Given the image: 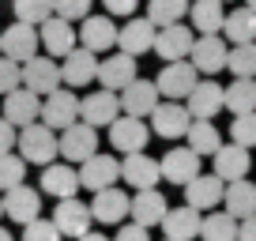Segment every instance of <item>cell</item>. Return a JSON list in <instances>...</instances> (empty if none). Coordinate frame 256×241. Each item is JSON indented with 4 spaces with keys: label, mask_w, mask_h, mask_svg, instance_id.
<instances>
[{
    "label": "cell",
    "mask_w": 256,
    "mask_h": 241,
    "mask_svg": "<svg viewBox=\"0 0 256 241\" xmlns=\"http://www.w3.org/2000/svg\"><path fill=\"white\" fill-rule=\"evenodd\" d=\"M226 42L241 46V42H256V12L248 4H238L234 12H226V23H222Z\"/></svg>",
    "instance_id": "33"
},
{
    "label": "cell",
    "mask_w": 256,
    "mask_h": 241,
    "mask_svg": "<svg viewBox=\"0 0 256 241\" xmlns=\"http://www.w3.org/2000/svg\"><path fill=\"white\" fill-rule=\"evenodd\" d=\"M184 140H188V147L200 154V158L204 154H215L218 147H222V136H218V128L211 124V120H192V128H188Z\"/></svg>",
    "instance_id": "37"
},
{
    "label": "cell",
    "mask_w": 256,
    "mask_h": 241,
    "mask_svg": "<svg viewBox=\"0 0 256 241\" xmlns=\"http://www.w3.org/2000/svg\"><path fill=\"white\" fill-rule=\"evenodd\" d=\"M120 177V162L113 158V154H90L87 162H80V185L90 188V192H102V188L117 185Z\"/></svg>",
    "instance_id": "15"
},
{
    "label": "cell",
    "mask_w": 256,
    "mask_h": 241,
    "mask_svg": "<svg viewBox=\"0 0 256 241\" xmlns=\"http://www.w3.org/2000/svg\"><path fill=\"white\" fill-rule=\"evenodd\" d=\"M120 117V94L117 90H90L87 98H80V120L102 128V124H113Z\"/></svg>",
    "instance_id": "11"
},
{
    "label": "cell",
    "mask_w": 256,
    "mask_h": 241,
    "mask_svg": "<svg viewBox=\"0 0 256 241\" xmlns=\"http://www.w3.org/2000/svg\"><path fill=\"white\" fill-rule=\"evenodd\" d=\"M162 102L158 87H154V80H132L124 90H120V113H128V117H151L154 106Z\"/></svg>",
    "instance_id": "14"
},
{
    "label": "cell",
    "mask_w": 256,
    "mask_h": 241,
    "mask_svg": "<svg viewBox=\"0 0 256 241\" xmlns=\"http://www.w3.org/2000/svg\"><path fill=\"white\" fill-rule=\"evenodd\" d=\"M42 120H46L53 132H64L68 124L80 120V98H76L72 90H60V87H56L53 94L42 98Z\"/></svg>",
    "instance_id": "8"
},
{
    "label": "cell",
    "mask_w": 256,
    "mask_h": 241,
    "mask_svg": "<svg viewBox=\"0 0 256 241\" xmlns=\"http://www.w3.org/2000/svg\"><path fill=\"white\" fill-rule=\"evenodd\" d=\"M113 241H151V230L140 226V222H128V226H120V230H117V238H113Z\"/></svg>",
    "instance_id": "46"
},
{
    "label": "cell",
    "mask_w": 256,
    "mask_h": 241,
    "mask_svg": "<svg viewBox=\"0 0 256 241\" xmlns=\"http://www.w3.org/2000/svg\"><path fill=\"white\" fill-rule=\"evenodd\" d=\"M16 147H19V154H23L26 162H34V166H49V162L60 154V140H56V132L49 128L46 120H34L26 128H19Z\"/></svg>",
    "instance_id": "1"
},
{
    "label": "cell",
    "mask_w": 256,
    "mask_h": 241,
    "mask_svg": "<svg viewBox=\"0 0 256 241\" xmlns=\"http://www.w3.org/2000/svg\"><path fill=\"white\" fill-rule=\"evenodd\" d=\"M147 140H151V128H147L144 117H128V113H120V117L110 124V144H113V151H120V154L147 151Z\"/></svg>",
    "instance_id": "5"
},
{
    "label": "cell",
    "mask_w": 256,
    "mask_h": 241,
    "mask_svg": "<svg viewBox=\"0 0 256 241\" xmlns=\"http://www.w3.org/2000/svg\"><path fill=\"white\" fill-rule=\"evenodd\" d=\"M4 117H8L16 128L34 124V120L42 117V94H34V90H26V87H16L12 94H4Z\"/></svg>",
    "instance_id": "25"
},
{
    "label": "cell",
    "mask_w": 256,
    "mask_h": 241,
    "mask_svg": "<svg viewBox=\"0 0 256 241\" xmlns=\"http://www.w3.org/2000/svg\"><path fill=\"white\" fill-rule=\"evenodd\" d=\"M56 140H60V154L68 162H87L90 154L98 151V128H94V124H87V120L68 124Z\"/></svg>",
    "instance_id": "7"
},
{
    "label": "cell",
    "mask_w": 256,
    "mask_h": 241,
    "mask_svg": "<svg viewBox=\"0 0 256 241\" xmlns=\"http://www.w3.org/2000/svg\"><path fill=\"white\" fill-rule=\"evenodd\" d=\"M230 136L241 147H256V113H241L230 120Z\"/></svg>",
    "instance_id": "41"
},
{
    "label": "cell",
    "mask_w": 256,
    "mask_h": 241,
    "mask_svg": "<svg viewBox=\"0 0 256 241\" xmlns=\"http://www.w3.org/2000/svg\"><path fill=\"white\" fill-rule=\"evenodd\" d=\"M166 241H170V238H166Z\"/></svg>",
    "instance_id": "55"
},
{
    "label": "cell",
    "mask_w": 256,
    "mask_h": 241,
    "mask_svg": "<svg viewBox=\"0 0 256 241\" xmlns=\"http://www.w3.org/2000/svg\"><path fill=\"white\" fill-rule=\"evenodd\" d=\"M53 222L56 230L64 234V238H83V234H90V222H94V215H90V208L83 200H56V211H53Z\"/></svg>",
    "instance_id": "19"
},
{
    "label": "cell",
    "mask_w": 256,
    "mask_h": 241,
    "mask_svg": "<svg viewBox=\"0 0 256 241\" xmlns=\"http://www.w3.org/2000/svg\"><path fill=\"white\" fill-rule=\"evenodd\" d=\"M0 241H16V238H12V234L4 230V226H0Z\"/></svg>",
    "instance_id": "50"
},
{
    "label": "cell",
    "mask_w": 256,
    "mask_h": 241,
    "mask_svg": "<svg viewBox=\"0 0 256 241\" xmlns=\"http://www.w3.org/2000/svg\"><path fill=\"white\" fill-rule=\"evenodd\" d=\"M120 181H128L132 188H154L162 181L158 158H151L147 151H132L120 158Z\"/></svg>",
    "instance_id": "13"
},
{
    "label": "cell",
    "mask_w": 256,
    "mask_h": 241,
    "mask_svg": "<svg viewBox=\"0 0 256 241\" xmlns=\"http://www.w3.org/2000/svg\"><path fill=\"white\" fill-rule=\"evenodd\" d=\"M192 46H196V34H192V26L184 23H174V26H158V34H154V53L162 56V60H188Z\"/></svg>",
    "instance_id": "12"
},
{
    "label": "cell",
    "mask_w": 256,
    "mask_h": 241,
    "mask_svg": "<svg viewBox=\"0 0 256 241\" xmlns=\"http://www.w3.org/2000/svg\"><path fill=\"white\" fill-rule=\"evenodd\" d=\"M196 83H200V72L192 68V60H170V64L158 72L154 87H158V94L170 98V102H184Z\"/></svg>",
    "instance_id": "2"
},
{
    "label": "cell",
    "mask_w": 256,
    "mask_h": 241,
    "mask_svg": "<svg viewBox=\"0 0 256 241\" xmlns=\"http://www.w3.org/2000/svg\"><path fill=\"white\" fill-rule=\"evenodd\" d=\"M12 8H16L19 23H30V26H42L49 16H56L53 0H12Z\"/></svg>",
    "instance_id": "39"
},
{
    "label": "cell",
    "mask_w": 256,
    "mask_h": 241,
    "mask_svg": "<svg viewBox=\"0 0 256 241\" xmlns=\"http://www.w3.org/2000/svg\"><path fill=\"white\" fill-rule=\"evenodd\" d=\"M222 196H226V181L218 174H200L184 185V204L196 211H211L215 204H222Z\"/></svg>",
    "instance_id": "22"
},
{
    "label": "cell",
    "mask_w": 256,
    "mask_h": 241,
    "mask_svg": "<svg viewBox=\"0 0 256 241\" xmlns=\"http://www.w3.org/2000/svg\"><path fill=\"white\" fill-rule=\"evenodd\" d=\"M166 211H170V204H166V196L158 192V188H136V196H132V222H140V226H162V218H166Z\"/></svg>",
    "instance_id": "26"
},
{
    "label": "cell",
    "mask_w": 256,
    "mask_h": 241,
    "mask_svg": "<svg viewBox=\"0 0 256 241\" xmlns=\"http://www.w3.org/2000/svg\"><path fill=\"white\" fill-rule=\"evenodd\" d=\"M188 128H192V113H188L184 102H170V98H162V102L154 106V113H151V132H154V136L181 140V136H188Z\"/></svg>",
    "instance_id": "3"
},
{
    "label": "cell",
    "mask_w": 256,
    "mask_h": 241,
    "mask_svg": "<svg viewBox=\"0 0 256 241\" xmlns=\"http://www.w3.org/2000/svg\"><path fill=\"white\" fill-rule=\"evenodd\" d=\"M222 204H226V211H230L234 218H248V215H256V185L252 181H226V196H222Z\"/></svg>",
    "instance_id": "32"
},
{
    "label": "cell",
    "mask_w": 256,
    "mask_h": 241,
    "mask_svg": "<svg viewBox=\"0 0 256 241\" xmlns=\"http://www.w3.org/2000/svg\"><path fill=\"white\" fill-rule=\"evenodd\" d=\"M200 238L204 241H238V218L230 211H211L200 222Z\"/></svg>",
    "instance_id": "35"
},
{
    "label": "cell",
    "mask_w": 256,
    "mask_h": 241,
    "mask_svg": "<svg viewBox=\"0 0 256 241\" xmlns=\"http://www.w3.org/2000/svg\"><path fill=\"white\" fill-rule=\"evenodd\" d=\"M90 4H94V0H53L56 16L68 19V23H83V19L90 16Z\"/></svg>",
    "instance_id": "44"
},
{
    "label": "cell",
    "mask_w": 256,
    "mask_h": 241,
    "mask_svg": "<svg viewBox=\"0 0 256 241\" xmlns=\"http://www.w3.org/2000/svg\"><path fill=\"white\" fill-rule=\"evenodd\" d=\"M80 46L90 53H106L117 46V23L110 16H87L80 26Z\"/></svg>",
    "instance_id": "28"
},
{
    "label": "cell",
    "mask_w": 256,
    "mask_h": 241,
    "mask_svg": "<svg viewBox=\"0 0 256 241\" xmlns=\"http://www.w3.org/2000/svg\"><path fill=\"white\" fill-rule=\"evenodd\" d=\"M226 110L234 117L241 113H256V80H234L226 87Z\"/></svg>",
    "instance_id": "36"
},
{
    "label": "cell",
    "mask_w": 256,
    "mask_h": 241,
    "mask_svg": "<svg viewBox=\"0 0 256 241\" xmlns=\"http://www.w3.org/2000/svg\"><path fill=\"white\" fill-rule=\"evenodd\" d=\"M226 56H230V46L222 42V34H200L196 46H192V53H188V60L200 76L215 80V72L226 68Z\"/></svg>",
    "instance_id": "4"
},
{
    "label": "cell",
    "mask_w": 256,
    "mask_h": 241,
    "mask_svg": "<svg viewBox=\"0 0 256 241\" xmlns=\"http://www.w3.org/2000/svg\"><path fill=\"white\" fill-rule=\"evenodd\" d=\"M211 162H215V170H211V174H218L222 181H241V177L248 174V166H252L248 147H241V144H230V147L222 144L215 154H211Z\"/></svg>",
    "instance_id": "30"
},
{
    "label": "cell",
    "mask_w": 256,
    "mask_h": 241,
    "mask_svg": "<svg viewBox=\"0 0 256 241\" xmlns=\"http://www.w3.org/2000/svg\"><path fill=\"white\" fill-rule=\"evenodd\" d=\"M23 177H26V158L23 154H0V192H8V188L23 185Z\"/></svg>",
    "instance_id": "40"
},
{
    "label": "cell",
    "mask_w": 256,
    "mask_h": 241,
    "mask_svg": "<svg viewBox=\"0 0 256 241\" xmlns=\"http://www.w3.org/2000/svg\"><path fill=\"white\" fill-rule=\"evenodd\" d=\"M158 166H162V181H170V185H188L192 177H200V154L192 151L188 144L184 147H174V151H166L158 158Z\"/></svg>",
    "instance_id": "10"
},
{
    "label": "cell",
    "mask_w": 256,
    "mask_h": 241,
    "mask_svg": "<svg viewBox=\"0 0 256 241\" xmlns=\"http://www.w3.org/2000/svg\"><path fill=\"white\" fill-rule=\"evenodd\" d=\"M154 34H158V26L151 23V19H128L124 26L117 30V49L128 56H140V53H151L154 49Z\"/></svg>",
    "instance_id": "23"
},
{
    "label": "cell",
    "mask_w": 256,
    "mask_h": 241,
    "mask_svg": "<svg viewBox=\"0 0 256 241\" xmlns=\"http://www.w3.org/2000/svg\"><path fill=\"white\" fill-rule=\"evenodd\" d=\"M76 241H113V238H106V234H94V230H90V234H83V238H76Z\"/></svg>",
    "instance_id": "49"
},
{
    "label": "cell",
    "mask_w": 256,
    "mask_h": 241,
    "mask_svg": "<svg viewBox=\"0 0 256 241\" xmlns=\"http://www.w3.org/2000/svg\"><path fill=\"white\" fill-rule=\"evenodd\" d=\"M80 188V170H72V162H49L42 170V192L53 200H72Z\"/></svg>",
    "instance_id": "16"
},
{
    "label": "cell",
    "mask_w": 256,
    "mask_h": 241,
    "mask_svg": "<svg viewBox=\"0 0 256 241\" xmlns=\"http://www.w3.org/2000/svg\"><path fill=\"white\" fill-rule=\"evenodd\" d=\"M4 215L12 218V222L26 226L34 222V218H42V192L30 185H16L4 192Z\"/></svg>",
    "instance_id": "17"
},
{
    "label": "cell",
    "mask_w": 256,
    "mask_h": 241,
    "mask_svg": "<svg viewBox=\"0 0 256 241\" xmlns=\"http://www.w3.org/2000/svg\"><path fill=\"white\" fill-rule=\"evenodd\" d=\"M200 222H204V211L181 204V208H170V211H166L162 230H166L170 241H192V238H200Z\"/></svg>",
    "instance_id": "29"
},
{
    "label": "cell",
    "mask_w": 256,
    "mask_h": 241,
    "mask_svg": "<svg viewBox=\"0 0 256 241\" xmlns=\"http://www.w3.org/2000/svg\"><path fill=\"white\" fill-rule=\"evenodd\" d=\"M192 0H147V19L154 26H174L188 16Z\"/></svg>",
    "instance_id": "34"
},
{
    "label": "cell",
    "mask_w": 256,
    "mask_h": 241,
    "mask_svg": "<svg viewBox=\"0 0 256 241\" xmlns=\"http://www.w3.org/2000/svg\"><path fill=\"white\" fill-rule=\"evenodd\" d=\"M0 218H4V196H0Z\"/></svg>",
    "instance_id": "51"
},
{
    "label": "cell",
    "mask_w": 256,
    "mask_h": 241,
    "mask_svg": "<svg viewBox=\"0 0 256 241\" xmlns=\"http://www.w3.org/2000/svg\"><path fill=\"white\" fill-rule=\"evenodd\" d=\"M0 38H4V56H12V60H19V64H26L30 56H38V46H42V34L34 30L30 23H12L8 30H0Z\"/></svg>",
    "instance_id": "20"
},
{
    "label": "cell",
    "mask_w": 256,
    "mask_h": 241,
    "mask_svg": "<svg viewBox=\"0 0 256 241\" xmlns=\"http://www.w3.org/2000/svg\"><path fill=\"white\" fill-rule=\"evenodd\" d=\"M0 53H4V38H0Z\"/></svg>",
    "instance_id": "53"
},
{
    "label": "cell",
    "mask_w": 256,
    "mask_h": 241,
    "mask_svg": "<svg viewBox=\"0 0 256 241\" xmlns=\"http://www.w3.org/2000/svg\"><path fill=\"white\" fill-rule=\"evenodd\" d=\"M64 234L56 230L53 218H34V222L23 226V241H60Z\"/></svg>",
    "instance_id": "43"
},
{
    "label": "cell",
    "mask_w": 256,
    "mask_h": 241,
    "mask_svg": "<svg viewBox=\"0 0 256 241\" xmlns=\"http://www.w3.org/2000/svg\"><path fill=\"white\" fill-rule=\"evenodd\" d=\"M16 87H23V64L0 53V94H12Z\"/></svg>",
    "instance_id": "42"
},
{
    "label": "cell",
    "mask_w": 256,
    "mask_h": 241,
    "mask_svg": "<svg viewBox=\"0 0 256 241\" xmlns=\"http://www.w3.org/2000/svg\"><path fill=\"white\" fill-rule=\"evenodd\" d=\"M64 83L60 76V64H56V56H30L23 64V87L34 90V94H53L56 87Z\"/></svg>",
    "instance_id": "6"
},
{
    "label": "cell",
    "mask_w": 256,
    "mask_h": 241,
    "mask_svg": "<svg viewBox=\"0 0 256 241\" xmlns=\"http://www.w3.org/2000/svg\"><path fill=\"white\" fill-rule=\"evenodd\" d=\"M184 106H188L192 120H215V113L226 110V87H218L215 80L204 76V80L192 87V94L184 98Z\"/></svg>",
    "instance_id": "9"
},
{
    "label": "cell",
    "mask_w": 256,
    "mask_h": 241,
    "mask_svg": "<svg viewBox=\"0 0 256 241\" xmlns=\"http://www.w3.org/2000/svg\"><path fill=\"white\" fill-rule=\"evenodd\" d=\"M16 140H19V128L4 117V113H0V154H8L12 147H16Z\"/></svg>",
    "instance_id": "45"
},
{
    "label": "cell",
    "mask_w": 256,
    "mask_h": 241,
    "mask_svg": "<svg viewBox=\"0 0 256 241\" xmlns=\"http://www.w3.org/2000/svg\"><path fill=\"white\" fill-rule=\"evenodd\" d=\"M102 4H106V12H110V16H132L140 0H102Z\"/></svg>",
    "instance_id": "47"
},
{
    "label": "cell",
    "mask_w": 256,
    "mask_h": 241,
    "mask_svg": "<svg viewBox=\"0 0 256 241\" xmlns=\"http://www.w3.org/2000/svg\"><path fill=\"white\" fill-rule=\"evenodd\" d=\"M132 80H136V56H128V53L117 49L113 56L98 60V83L106 90H124Z\"/></svg>",
    "instance_id": "27"
},
{
    "label": "cell",
    "mask_w": 256,
    "mask_h": 241,
    "mask_svg": "<svg viewBox=\"0 0 256 241\" xmlns=\"http://www.w3.org/2000/svg\"><path fill=\"white\" fill-rule=\"evenodd\" d=\"M238 241H256V215H248V218L238 222Z\"/></svg>",
    "instance_id": "48"
},
{
    "label": "cell",
    "mask_w": 256,
    "mask_h": 241,
    "mask_svg": "<svg viewBox=\"0 0 256 241\" xmlns=\"http://www.w3.org/2000/svg\"><path fill=\"white\" fill-rule=\"evenodd\" d=\"M128 211H132V196H124L117 185L94 192V200H90V215H94V222H106V226L124 222Z\"/></svg>",
    "instance_id": "21"
},
{
    "label": "cell",
    "mask_w": 256,
    "mask_h": 241,
    "mask_svg": "<svg viewBox=\"0 0 256 241\" xmlns=\"http://www.w3.org/2000/svg\"><path fill=\"white\" fill-rule=\"evenodd\" d=\"M226 68L234 72V80H256V42H241V46H230Z\"/></svg>",
    "instance_id": "38"
},
{
    "label": "cell",
    "mask_w": 256,
    "mask_h": 241,
    "mask_svg": "<svg viewBox=\"0 0 256 241\" xmlns=\"http://www.w3.org/2000/svg\"><path fill=\"white\" fill-rule=\"evenodd\" d=\"M188 19H192V30H200V34H222L226 4H222V0H192Z\"/></svg>",
    "instance_id": "31"
},
{
    "label": "cell",
    "mask_w": 256,
    "mask_h": 241,
    "mask_svg": "<svg viewBox=\"0 0 256 241\" xmlns=\"http://www.w3.org/2000/svg\"><path fill=\"white\" fill-rule=\"evenodd\" d=\"M245 4H248V8H252V12H256V0H245Z\"/></svg>",
    "instance_id": "52"
},
{
    "label": "cell",
    "mask_w": 256,
    "mask_h": 241,
    "mask_svg": "<svg viewBox=\"0 0 256 241\" xmlns=\"http://www.w3.org/2000/svg\"><path fill=\"white\" fill-rule=\"evenodd\" d=\"M42 46H46V53L49 56H56V60H64V56L76 49V42H80V30H76L68 19H60V16H49L46 23H42Z\"/></svg>",
    "instance_id": "18"
},
{
    "label": "cell",
    "mask_w": 256,
    "mask_h": 241,
    "mask_svg": "<svg viewBox=\"0 0 256 241\" xmlns=\"http://www.w3.org/2000/svg\"><path fill=\"white\" fill-rule=\"evenodd\" d=\"M60 76H64L68 87H87V83H94L98 80V53L76 46L72 53L60 60Z\"/></svg>",
    "instance_id": "24"
},
{
    "label": "cell",
    "mask_w": 256,
    "mask_h": 241,
    "mask_svg": "<svg viewBox=\"0 0 256 241\" xmlns=\"http://www.w3.org/2000/svg\"><path fill=\"white\" fill-rule=\"evenodd\" d=\"M222 4H226V0H222Z\"/></svg>",
    "instance_id": "54"
}]
</instances>
